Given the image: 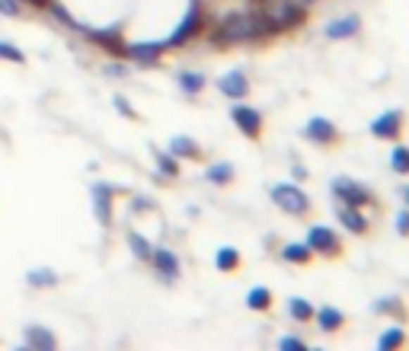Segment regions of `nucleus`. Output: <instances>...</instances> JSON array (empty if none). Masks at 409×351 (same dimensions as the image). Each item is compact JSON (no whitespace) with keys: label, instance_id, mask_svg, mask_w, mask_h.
Returning <instances> with one entry per match:
<instances>
[{"label":"nucleus","instance_id":"ea45409f","mask_svg":"<svg viewBox=\"0 0 409 351\" xmlns=\"http://www.w3.org/2000/svg\"><path fill=\"white\" fill-rule=\"evenodd\" d=\"M29 7H35V10H42V7H49V0H26Z\"/></svg>","mask_w":409,"mask_h":351},{"label":"nucleus","instance_id":"5701e85b","mask_svg":"<svg viewBox=\"0 0 409 351\" xmlns=\"http://www.w3.org/2000/svg\"><path fill=\"white\" fill-rule=\"evenodd\" d=\"M371 310L377 313V317H387V319H396V323H406V303L400 300V297H381V300L371 303Z\"/></svg>","mask_w":409,"mask_h":351},{"label":"nucleus","instance_id":"423d86ee","mask_svg":"<svg viewBox=\"0 0 409 351\" xmlns=\"http://www.w3.org/2000/svg\"><path fill=\"white\" fill-rule=\"evenodd\" d=\"M301 138L310 141L313 147H323V151H333V147H339L342 141H346L342 131L336 128V122H329V118H323V115L307 118V122L301 125Z\"/></svg>","mask_w":409,"mask_h":351},{"label":"nucleus","instance_id":"f704fd0d","mask_svg":"<svg viewBox=\"0 0 409 351\" xmlns=\"http://www.w3.org/2000/svg\"><path fill=\"white\" fill-rule=\"evenodd\" d=\"M0 13L10 16V20H20V13H23V0H0Z\"/></svg>","mask_w":409,"mask_h":351},{"label":"nucleus","instance_id":"473e14b6","mask_svg":"<svg viewBox=\"0 0 409 351\" xmlns=\"http://www.w3.org/2000/svg\"><path fill=\"white\" fill-rule=\"evenodd\" d=\"M128 246H132V253L138 255V259H144V262H147V255H151L153 243H151V240H144V236H141L138 230H128Z\"/></svg>","mask_w":409,"mask_h":351},{"label":"nucleus","instance_id":"1a4fd4ad","mask_svg":"<svg viewBox=\"0 0 409 351\" xmlns=\"http://www.w3.org/2000/svg\"><path fill=\"white\" fill-rule=\"evenodd\" d=\"M205 26V13H201L199 0H192V7H189L186 20L180 23V26L173 29V35H170L167 42H163V49H180V45H186V42H192L195 35H199V29Z\"/></svg>","mask_w":409,"mask_h":351},{"label":"nucleus","instance_id":"f257e3e1","mask_svg":"<svg viewBox=\"0 0 409 351\" xmlns=\"http://www.w3.org/2000/svg\"><path fill=\"white\" fill-rule=\"evenodd\" d=\"M269 23L259 16V10H243V13H224L221 20L211 29V42L218 49H230V45H243V42H259V39H272Z\"/></svg>","mask_w":409,"mask_h":351},{"label":"nucleus","instance_id":"a878e982","mask_svg":"<svg viewBox=\"0 0 409 351\" xmlns=\"http://www.w3.org/2000/svg\"><path fill=\"white\" fill-rule=\"evenodd\" d=\"M284 310H288V317L294 319V323H301V326H310L313 323V307L307 297H288V303H284Z\"/></svg>","mask_w":409,"mask_h":351},{"label":"nucleus","instance_id":"58836bf2","mask_svg":"<svg viewBox=\"0 0 409 351\" xmlns=\"http://www.w3.org/2000/svg\"><path fill=\"white\" fill-rule=\"evenodd\" d=\"M109 77H125V64H109Z\"/></svg>","mask_w":409,"mask_h":351},{"label":"nucleus","instance_id":"bb28decb","mask_svg":"<svg viewBox=\"0 0 409 351\" xmlns=\"http://www.w3.org/2000/svg\"><path fill=\"white\" fill-rule=\"evenodd\" d=\"M406 345H409V336L403 326H390V329H384L377 336V348L381 351H396V348H406Z\"/></svg>","mask_w":409,"mask_h":351},{"label":"nucleus","instance_id":"2f4dec72","mask_svg":"<svg viewBox=\"0 0 409 351\" xmlns=\"http://www.w3.org/2000/svg\"><path fill=\"white\" fill-rule=\"evenodd\" d=\"M0 61L26 64V55H23V49H20V45H13L10 39H0Z\"/></svg>","mask_w":409,"mask_h":351},{"label":"nucleus","instance_id":"f3484780","mask_svg":"<svg viewBox=\"0 0 409 351\" xmlns=\"http://www.w3.org/2000/svg\"><path fill=\"white\" fill-rule=\"evenodd\" d=\"M163 51H167V49H163V42H134V45H125V51H122V55L151 68V64L160 61V55H163Z\"/></svg>","mask_w":409,"mask_h":351},{"label":"nucleus","instance_id":"f8f14e48","mask_svg":"<svg viewBox=\"0 0 409 351\" xmlns=\"http://www.w3.org/2000/svg\"><path fill=\"white\" fill-rule=\"evenodd\" d=\"M333 208H336V221H339L352 236H367V234H371V221H367L365 208L339 205V201H333Z\"/></svg>","mask_w":409,"mask_h":351},{"label":"nucleus","instance_id":"b1692460","mask_svg":"<svg viewBox=\"0 0 409 351\" xmlns=\"http://www.w3.org/2000/svg\"><path fill=\"white\" fill-rule=\"evenodd\" d=\"M176 83H180L182 96L195 99L201 90H205V87H208V77L201 74V70H180V74H176Z\"/></svg>","mask_w":409,"mask_h":351},{"label":"nucleus","instance_id":"412c9836","mask_svg":"<svg viewBox=\"0 0 409 351\" xmlns=\"http://www.w3.org/2000/svg\"><path fill=\"white\" fill-rule=\"evenodd\" d=\"M358 32H361V16H355V13L342 16V20L329 23V26L323 29L326 39H355Z\"/></svg>","mask_w":409,"mask_h":351},{"label":"nucleus","instance_id":"7c9ffc66","mask_svg":"<svg viewBox=\"0 0 409 351\" xmlns=\"http://www.w3.org/2000/svg\"><path fill=\"white\" fill-rule=\"evenodd\" d=\"M45 10H49V13H51V16H55V20H58V23H64V26L77 29V32H84V26H80V23H77V20H74V16H70V10H64V7H61V4H58V0H49V7H45Z\"/></svg>","mask_w":409,"mask_h":351},{"label":"nucleus","instance_id":"dca6fc26","mask_svg":"<svg viewBox=\"0 0 409 351\" xmlns=\"http://www.w3.org/2000/svg\"><path fill=\"white\" fill-rule=\"evenodd\" d=\"M84 35H87V39L96 42L99 49L112 51V55H122V51H125V42H122V32H118V26H109V29L84 26Z\"/></svg>","mask_w":409,"mask_h":351},{"label":"nucleus","instance_id":"c85d7f7f","mask_svg":"<svg viewBox=\"0 0 409 351\" xmlns=\"http://www.w3.org/2000/svg\"><path fill=\"white\" fill-rule=\"evenodd\" d=\"M387 163H390V170H394L396 176H409V144H403V141H394Z\"/></svg>","mask_w":409,"mask_h":351},{"label":"nucleus","instance_id":"6ab92c4d","mask_svg":"<svg viewBox=\"0 0 409 351\" xmlns=\"http://www.w3.org/2000/svg\"><path fill=\"white\" fill-rule=\"evenodd\" d=\"M170 153H173L176 160H192V163H199L201 144L195 138H189V134H173V138H170Z\"/></svg>","mask_w":409,"mask_h":351},{"label":"nucleus","instance_id":"4c0bfd02","mask_svg":"<svg viewBox=\"0 0 409 351\" xmlns=\"http://www.w3.org/2000/svg\"><path fill=\"white\" fill-rule=\"evenodd\" d=\"M291 172H294V179H298V182H304L307 176H310V172H307V170H304V166H301V163H294V170H291Z\"/></svg>","mask_w":409,"mask_h":351},{"label":"nucleus","instance_id":"72a5a7b5","mask_svg":"<svg viewBox=\"0 0 409 351\" xmlns=\"http://www.w3.org/2000/svg\"><path fill=\"white\" fill-rule=\"evenodd\" d=\"M394 224H396V234H400L403 240H409V208H400V211H396Z\"/></svg>","mask_w":409,"mask_h":351},{"label":"nucleus","instance_id":"79ce46f5","mask_svg":"<svg viewBox=\"0 0 409 351\" xmlns=\"http://www.w3.org/2000/svg\"><path fill=\"white\" fill-rule=\"evenodd\" d=\"M298 4H301V7H304V10H310L313 4H320V0H298Z\"/></svg>","mask_w":409,"mask_h":351},{"label":"nucleus","instance_id":"39448f33","mask_svg":"<svg viewBox=\"0 0 409 351\" xmlns=\"http://www.w3.org/2000/svg\"><path fill=\"white\" fill-rule=\"evenodd\" d=\"M329 192H333V201H339V205H352V208H377L375 192H371L367 186H361V182L348 179V176H336V179L329 182Z\"/></svg>","mask_w":409,"mask_h":351},{"label":"nucleus","instance_id":"393cba45","mask_svg":"<svg viewBox=\"0 0 409 351\" xmlns=\"http://www.w3.org/2000/svg\"><path fill=\"white\" fill-rule=\"evenodd\" d=\"M215 269L221 272V275H237V272L243 269V255H240V249H234V246H221L215 253Z\"/></svg>","mask_w":409,"mask_h":351},{"label":"nucleus","instance_id":"20e7f679","mask_svg":"<svg viewBox=\"0 0 409 351\" xmlns=\"http://www.w3.org/2000/svg\"><path fill=\"white\" fill-rule=\"evenodd\" d=\"M304 243L310 246L313 255H320V259H342V255H346V240H342L333 227H326V224H310Z\"/></svg>","mask_w":409,"mask_h":351},{"label":"nucleus","instance_id":"f03ea898","mask_svg":"<svg viewBox=\"0 0 409 351\" xmlns=\"http://www.w3.org/2000/svg\"><path fill=\"white\" fill-rule=\"evenodd\" d=\"M259 16L269 23L272 32H291V29L304 26L307 10L301 7L298 0H259Z\"/></svg>","mask_w":409,"mask_h":351},{"label":"nucleus","instance_id":"c9c22d12","mask_svg":"<svg viewBox=\"0 0 409 351\" xmlns=\"http://www.w3.org/2000/svg\"><path fill=\"white\" fill-rule=\"evenodd\" d=\"M278 348H282V351H288V348L304 351L307 342H304V338H298V336H282V338H278Z\"/></svg>","mask_w":409,"mask_h":351},{"label":"nucleus","instance_id":"e433bc0d","mask_svg":"<svg viewBox=\"0 0 409 351\" xmlns=\"http://www.w3.org/2000/svg\"><path fill=\"white\" fill-rule=\"evenodd\" d=\"M112 106H115V109L122 112V115H125V118H138V112L132 109V103H128L125 96H115V99H112Z\"/></svg>","mask_w":409,"mask_h":351},{"label":"nucleus","instance_id":"ddd939ff","mask_svg":"<svg viewBox=\"0 0 409 351\" xmlns=\"http://www.w3.org/2000/svg\"><path fill=\"white\" fill-rule=\"evenodd\" d=\"M112 195H115V189L109 182H93L90 186V201L99 227H112Z\"/></svg>","mask_w":409,"mask_h":351},{"label":"nucleus","instance_id":"4be33fe9","mask_svg":"<svg viewBox=\"0 0 409 351\" xmlns=\"http://www.w3.org/2000/svg\"><path fill=\"white\" fill-rule=\"evenodd\" d=\"M272 307H275V294H272V288H265V284H256V288L246 291V310H253V313H269Z\"/></svg>","mask_w":409,"mask_h":351},{"label":"nucleus","instance_id":"c756f323","mask_svg":"<svg viewBox=\"0 0 409 351\" xmlns=\"http://www.w3.org/2000/svg\"><path fill=\"white\" fill-rule=\"evenodd\" d=\"M153 163H157L160 176H167V179H176V176H180V160L170 151H157V147H153Z\"/></svg>","mask_w":409,"mask_h":351},{"label":"nucleus","instance_id":"9d476101","mask_svg":"<svg viewBox=\"0 0 409 351\" xmlns=\"http://www.w3.org/2000/svg\"><path fill=\"white\" fill-rule=\"evenodd\" d=\"M215 87H218V93H221L224 99H230V103L246 99V96H250V90H253V83H250V77H246V70H227V74L218 77Z\"/></svg>","mask_w":409,"mask_h":351},{"label":"nucleus","instance_id":"aec40b11","mask_svg":"<svg viewBox=\"0 0 409 351\" xmlns=\"http://www.w3.org/2000/svg\"><path fill=\"white\" fill-rule=\"evenodd\" d=\"M205 179L211 182V186L218 189H227L237 182V166L227 163V160H218V163H208V170H205Z\"/></svg>","mask_w":409,"mask_h":351},{"label":"nucleus","instance_id":"0eeeda50","mask_svg":"<svg viewBox=\"0 0 409 351\" xmlns=\"http://www.w3.org/2000/svg\"><path fill=\"white\" fill-rule=\"evenodd\" d=\"M230 122H234V128L240 131L246 141H263V134H265V118H263V112L253 109V106H246L243 99L230 106Z\"/></svg>","mask_w":409,"mask_h":351},{"label":"nucleus","instance_id":"6e6552de","mask_svg":"<svg viewBox=\"0 0 409 351\" xmlns=\"http://www.w3.org/2000/svg\"><path fill=\"white\" fill-rule=\"evenodd\" d=\"M367 131H371V138L375 141H400L403 131H406V112L403 109H387L381 112V115L375 118V122L367 125Z\"/></svg>","mask_w":409,"mask_h":351},{"label":"nucleus","instance_id":"2eb2a0df","mask_svg":"<svg viewBox=\"0 0 409 351\" xmlns=\"http://www.w3.org/2000/svg\"><path fill=\"white\" fill-rule=\"evenodd\" d=\"M23 345H26V348H32V351H55L58 348V338L51 336L45 326L26 323V326H23Z\"/></svg>","mask_w":409,"mask_h":351},{"label":"nucleus","instance_id":"9b49d317","mask_svg":"<svg viewBox=\"0 0 409 351\" xmlns=\"http://www.w3.org/2000/svg\"><path fill=\"white\" fill-rule=\"evenodd\" d=\"M147 262H151V269L157 272L163 281H170L173 284L176 278L182 275V265H180V255L173 253V249H167V246H153L151 249V255H147Z\"/></svg>","mask_w":409,"mask_h":351},{"label":"nucleus","instance_id":"4468645a","mask_svg":"<svg viewBox=\"0 0 409 351\" xmlns=\"http://www.w3.org/2000/svg\"><path fill=\"white\" fill-rule=\"evenodd\" d=\"M346 323H348V317L339 310V307H333V303H323V307L313 310V326H317L323 336H336V332H342Z\"/></svg>","mask_w":409,"mask_h":351},{"label":"nucleus","instance_id":"a19ab883","mask_svg":"<svg viewBox=\"0 0 409 351\" xmlns=\"http://www.w3.org/2000/svg\"><path fill=\"white\" fill-rule=\"evenodd\" d=\"M400 195H403V205L409 208V186H403V189H400Z\"/></svg>","mask_w":409,"mask_h":351},{"label":"nucleus","instance_id":"a211bd4d","mask_svg":"<svg viewBox=\"0 0 409 351\" xmlns=\"http://www.w3.org/2000/svg\"><path fill=\"white\" fill-rule=\"evenodd\" d=\"M278 259L288 262V265H294V269H307L317 255L310 253V246H307V243H284V246L278 249Z\"/></svg>","mask_w":409,"mask_h":351},{"label":"nucleus","instance_id":"cd10ccee","mask_svg":"<svg viewBox=\"0 0 409 351\" xmlns=\"http://www.w3.org/2000/svg\"><path fill=\"white\" fill-rule=\"evenodd\" d=\"M58 281H61V275H58L55 269H29L26 272V284L35 291L42 288H58Z\"/></svg>","mask_w":409,"mask_h":351},{"label":"nucleus","instance_id":"7ed1b4c3","mask_svg":"<svg viewBox=\"0 0 409 351\" xmlns=\"http://www.w3.org/2000/svg\"><path fill=\"white\" fill-rule=\"evenodd\" d=\"M269 198H272V205H275L278 211H284L288 217H307V214H310V198H307V192L301 186H294V182H275V186L269 189Z\"/></svg>","mask_w":409,"mask_h":351}]
</instances>
